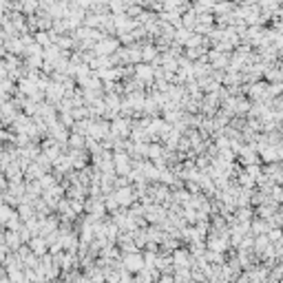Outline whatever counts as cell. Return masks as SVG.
I'll return each instance as SVG.
<instances>
[{"mask_svg": "<svg viewBox=\"0 0 283 283\" xmlns=\"http://www.w3.org/2000/svg\"><path fill=\"white\" fill-rule=\"evenodd\" d=\"M261 155H263V160H266V162H277L283 155V148H279V146L272 148V146H268V144H266V148L261 151Z\"/></svg>", "mask_w": 283, "mask_h": 283, "instance_id": "obj_1", "label": "cell"}, {"mask_svg": "<svg viewBox=\"0 0 283 283\" xmlns=\"http://www.w3.org/2000/svg\"><path fill=\"white\" fill-rule=\"evenodd\" d=\"M268 239H270V241H279L281 239V230H270V232H268Z\"/></svg>", "mask_w": 283, "mask_h": 283, "instance_id": "obj_2", "label": "cell"}, {"mask_svg": "<svg viewBox=\"0 0 283 283\" xmlns=\"http://www.w3.org/2000/svg\"><path fill=\"white\" fill-rule=\"evenodd\" d=\"M281 91H283V82L281 84H272L270 87V95H279Z\"/></svg>", "mask_w": 283, "mask_h": 283, "instance_id": "obj_3", "label": "cell"}]
</instances>
